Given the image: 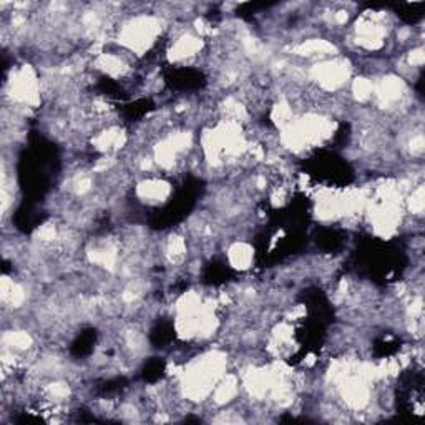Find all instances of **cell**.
Instances as JSON below:
<instances>
[{
	"label": "cell",
	"instance_id": "cell-1",
	"mask_svg": "<svg viewBox=\"0 0 425 425\" xmlns=\"http://www.w3.org/2000/svg\"><path fill=\"white\" fill-rule=\"evenodd\" d=\"M253 248L249 244L243 243V241H238V243H234L231 248L228 249V261L229 264L233 266V268L241 269V271H246V269L251 268L253 264Z\"/></svg>",
	"mask_w": 425,
	"mask_h": 425
}]
</instances>
